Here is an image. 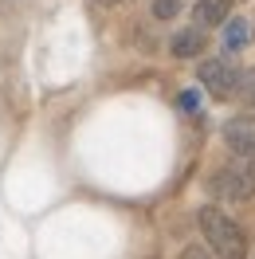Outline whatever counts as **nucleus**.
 Listing matches in <instances>:
<instances>
[{
  "label": "nucleus",
  "mask_w": 255,
  "mask_h": 259,
  "mask_svg": "<svg viewBox=\"0 0 255 259\" xmlns=\"http://www.w3.org/2000/svg\"><path fill=\"white\" fill-rule=\"evenodd\" d=\"M196 224H200V236L208 240V247H212L216 259H247L243 228H239L228 212H220L216 204H208V208H200Z\"/></svg>",
  "instance_id": "obj_1"
},
{
  "label": "nucleus",
  "mask_w": 255,
  "mask_h": 259,
  "mask_svg": "<svg viewBox=\"0 0 255 259\" xmlns=\"http://www.w3.org/2000/svg\"><path fill=\"white\" fill-rule=\"evenodd\" d=\"M212 193L224 196V200H247V196L255 193V165L239 157V165L220 169V173L212 177Z\"/></svg>",
  "instance_id": "obj_2"
},
{
  "label": "nucleus",
  "mask_w": 255,
  "mask_h": 259,
  "mask_svg": "<svg viewBox=\"0 0 255 259\" xmlns=\"http://www.w3.org/2000/svg\"><path fill=\"white\" fill-rule=\"evenodd\" d=\"M196 75H200V82L212 98H232L239 87V71L232 67V59H204Z\"/></svg>",
  "instance_id": "obj_3"
},
{
  "label": "nucleus",
  "mask_w": 255,
  "mask_h": 259,
  "mask_svg": "<svg viewBox=\"0 0 255 259\" xmlns=\"http://www.w3.org/2000/svg\"><path fill=\"white\" fill-rule=\"evenodd\" d=\"M224 146L232 149L236 157L255 165V118L251 114H239V118L224 122Z\"/></svg>",
  "instance_id": "obj_4"
},
{
  "label": "nucleus",
  "mask_w": 255,
  "mask_h": 259,
  "mask_svg": "<svg viewBox=\"0 0 255 259\" xmlns=\"http://www.w3.org/2000/svg\"><path fill=\"white\" fill-rule=\"evenodd\" d=\"M228 8H232V0H196L192 20H196V28H216L228 20Z\"/></svg>",
  "instance_id": "obj_5"
},
{
  "label": "nucleus",
  "mask_w": 255,
  "mask_h": 259,
  "mask_svg": "<svg viewBox=\"0 0 255 259\" xmlns=\"http://www.w3.org/2000/svg\"><path fill=\"white\" fill-rule=\"evenodd\" d=\"M247 44H251V24L243 16L224 20V51H243Z\"/></svg>",
  "instance_id": "obj_6"
},
{
  "label": "nucleus",
  "mask_w": 255,
  "mask_h": 259,
  "mask_svg": "<svg viewBox=\"0 0 255 259\" xmlns=\"http://www.w3.org/2000/svg\"><path fill=\"white\" fill-rule=\"evenodd\" d=\"M204 51V32L200 28H185V32L173 35V55L177 59H192V55H200Z\"/></svg>",
  "instance_id": "obj_7"
},
{
  "label": "nucleus",
  "mask_w": 255,
  "mask_h": 259,
  "mask_svg": "<svg viewBox=\"0 0 255 259\" xmlns=\"http://www.w3.org/2000/svg\"><path fill=\"white\" fill-rule=\"evenodd\" d=\"M177 106H181L185 114H196V110H200V91H196V87H189V91H181V98H177Z\"/></svg>",
  "instance_id": "obj_8"
},
{
  "label": "nucleus",
  "mask_w": 255,
  "mask_h": 259,
  "mask_svg": "<svg viewBox=\"0 0 255 259\" xmlns=\"http://www.w3.org/2000/svg\"><path fill=\"white\" fill-rule=\"evenodd\" d=\"M181 12V0H153V16L157 20H173Z\"/></svg>",
  "instance_id": "obj_9"
},
{
  "label": "nucleus",
  "mask_w": 255,
  "mask_h": 259,
  "mask_svg": "<svg viewBox=\"0 0 255 259\" xmlns=\"http://www.w3.org/2000/svg\"><path fill=\"white\" fill-rule=\"evenodd\" d=\"M181 259H212V255H208V251L200 247V243H189V247L181 251Z\"/></svg>",
  "instance_id": "obj_10"
},
{
  "label": "nucleus",
  "mask_w": 255,
  "mask_h": 259,
  "mask_svg": "<svg viewBox=\"0 0 255 259\" xmlns=\"http://www.w3.org/2000/svg\"><path fill=\"white\" fill-rule=\"evenodd\" d=\"M247 98L255 102V71H251V79H247Z\"/></svg>",
  "instance_id": "obj_11"
}]
</instances>
